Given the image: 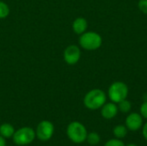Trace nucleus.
Segmentation results:
<instances>
[{
    "label": "nucleus",
    "mask_w": 147,
    "mask_h": 146,
    "mask_svg": "<svg viewBox=\"0 0 147 146\" xmlns=\"http://www.w3.org/2000/svg\"><path fill=\"white\" fill-rule=\"evenodd\" d=\"M107 102L106 93L100 89H93L90 90L84 98V106L90 110L100 109Z\"/></svg>",
    "instance_id": "1"
},
{
    "label": "nucleus",
    "mask_w": 147,
    "mask_h": 146,
    "mask_svg": "<svg viewBox=\"0 0 147 146\" xmlns=\"http://www.w3.org/2000/svg\"><path fill=\"white\" fill-rule=\"evenodd\" d=\"M102 36L94 31L84 32L79 37L80 46L87 51H96L102 46Z\"/></svg>",
    "instance_id": "2"
},
{
    "label": "nucleus",
    "mask_w": 147,
    "mask_h": 146,
    "mask_svg": "<svg viewBox=\"0 0 147 146\" xmlns=\"http://www.w3.org/2000/svg\"><path fill=\"white\" fill-rule=\"evenodd\" d=\"M129 89L127 83L121 81H116L110 84L108 89V96L111 102L119 103L127 98Z\"/></svg>",
    "instance_id": "3"
},
{
    "label": "nucleus",
    "mask_w": 147,
    "mask_h": 146,
    "mask_svg": "<svg viewBox=\"0 0 147 146\" xmlns=\"http://www.w3.org/2000/svg\"><path fill=\"white\" fill-rule=\"evenodd\" d=\"M66 134L69 139L73 143L82 144L86 140L88 133L82 123L78 121H72L66 128Z\"/></svg>",
    "instance_id": "4"
},
{
    "label": "nucleus",
    "mask_w": 147,
    "mask_h": 146,
    "mask_svg": "<svg viewBox=\"0 0 147 146\" xmlns=\"http://www.w3.org/2000/svg\"><path fill=\"white\" fill-rule=\"evenodd\" d=\"M36 137L35 132L29 126H24L15 131L12 136L13 141L17 145H28L31 144Z\"/></svg>",
    "instance_id": "5"
},
{
    "label": "nucleus",
    "mask_w": 147,
    "mask_h": 146,
    "mask_svg": "<svg viewBox=\"0 0 147 146\" xmlns=\"http://www.w3.org/2000/svg\"><path fill=\"white\" fill-rule=\"evenodd\" d=\"M54 133V126L51 121L42 120L40 121L35 131L36 137L41 141L49 140Z\"/></svg>",
    "instance_id": "6"
},
{
    "label": "nucleus",
    "mask_w": 147,
    "mask_h": 146,
    "mask_svg": "<svg viewBox=\"0 0 147 146\" xmlns=\"http://www.w3.org/2000/svg\"><path fill=\"white\" fill-rule=\"evenodd\" d=\"M81 58V50L76 45L68 46L64 51V59L70 65H76Z\"/></svg>",
    "instance_id": "7"
},
{
    "label": "nucleus",
    "mask_w": 147,
    "mask_h": 146,
    "mask_svg": "<svg viewBox=\"0 0 147 146\" xmlns=\"http://www.w3.org/2000/svg\"><path fill=\"white\" fill-rule=\"evenodd\" d=\"M125 124L127 130H130L132 132H137L143 126V117L140 114L131 113L126 118Z\"/></svg>",
    "instance_id": "8"
},
{
    "label": "nucleus",
    "mask_w": 147,
    "mask_h": 146,
    "mask_svg": "<svg viewBox=\"0 0 147 146\" xmlns=\"http://www.w3.org/2000/svg\"><path fill=\"white\" fill-rule=\"evenodd\" d=\"M119 112L118 106L116 103L111 102H106L102 108H101V114L102 116L106 120H111L115 118Z\"/></svg>",
    "instance_id": "9"
},
{
    "label": "nucleus",
    "mask_w": 147,
    "mask_h": 146,
    "mask_svg": "<svg viewBox=\"0 0 147 146\" xmlns=\"http://www.w3.org/2000/svg\"><path fill=\"white\" fill-rule=\"evenodd\" d=\"M88 28V22L84 17H78L72 22V30L75 34L81 35L86 32Z\"/></svg>",
    "instance_id": "10"
},
{
    "label": "nucleus",
    "mask_w": 147,
    "mask_h": 146,
    "mask_svg": "<svg viewBox=\"0 0 147 146\" xmlns=\"http://www.w3.org/2000/svg\"><path fill=\"white\" fill-rule=\"evenodd\" d=\"M15 133V128L11 124L3 123L0 126V135L4 139L12 138Z\"/></svg>",
    "instance_id": "11"
},
{
    "label": "nucleus",
    "mask_w": 147,
    "mask_h": 146,
    "mask_svg": "<svg viewBox=\"0 0 147 146\" xmlns=\"http://www.w3.org/2000/svg\"><path fill=\"white\" fill-rule=\"evenodd\" d=\"M113 133L116 139H121L125 138L126 135L127 134V128L124 125H117L113 129Z\"/></svg>",
    "instance_id": "12"
},
{
    "label": "nucleus",
    "mask_w": 147,
    "mask_h": 146,
    "mask_svg": "<svg viewBox=\"0 0 147 146\" xmlns=\"http://www.w3.org/2000/svg\"><path fill=\"white\" fill-rule=\"evenodd\" d=\"M118 105V109L119 111H121L123 114H127L131 111L132 109V103L130 101H128L127 99H125L121 102H120L119 103H117Z\"/></svg>",
    "instance_id": "13"
},
{
    "label": "nucleus",
    "mask_w": 147,
    "mask_h": 146,
    "mask_svg": "<svg viewBox=\"0 0 147 146\" xmlns=\"http://www.w3.org/2000/svg\"><path fill=\"white\" fill-rule=\"evenodd\" d=\"M86 140L90 145H96L99 144V142L101 140V138H100V136H99V134L97 133L92 132V133H88Z\"/></svg>",
    "instance_id": "14"
},
{
    "label": "nucleus",
    "mask_w": 147,
    "mask_h": 146,
    "mask_svg": "<svg viewBox=\"0 0 147 146\" xmlns=\"http://www.w3.org/2000/svg\"><path fill=\"white\" fill-rule=\"evenodd\" d=\"M9 14V8L7 3L0 1V19L7 17Z\"/></svg>",
    "instance_id": "15"
},
{
    "label": "nucleus",
    "mask_w": 147,
    "mask_h": 146,
    "mask_svg": "<svg viewBox=\"0 0 147 146\" xmlns=\"http://www.w3.org/2000/svg\"><path fill=\"white\" fill-rule=\"evenodd\" d=\"M104 146H125V144L119 139H112L106 142Z\"/></svg>",
    "instance_id": "16"
},
{
    "label": "nucleus",
    "mask_w": 147,
    "mask_h": 146,
    "mask_svg": "<svg viewBox=\"0 0 147 146\" xmlns=\"http://www.w3.org/2000/svg\"><path fill=\"white\" fill-rule=\"evenodd\" d=\"M139 9L145 15H147V0H140L138 3Z\"/></svg>",
    "instance_id": "17"
},
{
    "label": "nucleus",
    "mask_w": 147,
    "mask_h": 146,
    "mask_svg": "<svg viewBox=\"0 0 147 146\" xmlns=\"http://www.w3.org/2000/svg\"><path fill=\"white\" fill-rule=\"evenodd\" d=\"M140 114L143 118L146 119L147 120V101H145L141 106H140Z\"/></svg>",
    "instance_id": "18"
},
{
    "label": "nucleus",
    "mask_w": 147,
    "mask_h": 146,
    "mask_svg": "<svg viewBox=\"0 0 147 146\" xmlns=\"http://www.w3.org/2000/svg\"><path fill=\"white\" fill-rule=\"evenodd\" d=\"M142 133H143V136H144L145 139L147 141V121H146V123L143 126V128H142Z\"/></svg>",
    "instance_id": "19"
},
{
    "label": "nucleus",
    "mask_w": 147,
    "mask_h": 146,
    "mask_svg": "<svg viewBox=\"0 0 147 146\" xmlns=\"http://www.w3.org/2000/svg\"><path fill=\"white\" fill-rule=\"evenodd\" d=\"M0 146H6L5 139L3 137H2L1 135H0Z\"/></svg>",
    "instance_id": "20"
},
{
    "label": "nucleus",
    "mask_w": 147,
    "mask_h": 146,
    "mask_svg": "<svg viewBox=\"0 0 147 146\" xmlns=\"http://www.w3.org/2000/svg\"><path fill=\"white\" fill-rule=\"evenodd\" d=\"M125 146H138L137 145H134V144H129V145H125Z\"/></svg>",
    "instance_id": "21"
},
{
    "label": "nucleus",
    "mask_w": 147,
    "mask_h": 146,
    "mask_svg": "<svg viewBox=\"0 0 147 146\" xmlns=\"http://www.w3.org/2000/svg\"><path fill=\"white\" fill-rule=\"evenodd\" d=\"M6 146H7V145H6Z\"/></svg>",
    "instance_id": "22"
}]
</instances>
